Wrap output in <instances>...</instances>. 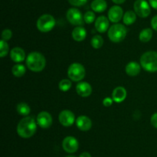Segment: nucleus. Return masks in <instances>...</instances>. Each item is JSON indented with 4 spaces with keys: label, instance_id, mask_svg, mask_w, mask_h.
<instances>
[{
    "label": "nucleus",
    "instance_id": "1",
    "mask_svg": "<svg viewBox=\"0 0 157 157\" xmlns=\"http://www.w3.org/2000/svg\"><path fill=\"white\" fill-rule=\"evenodd\" d=\"M37 130V124L35 119L32 116H26L20 120L17 126V133L21 138L28 139L32 137Z\"/></svg>",
    "mask_w": 157,
    "mask_h": 157
},
{
    "label": "nucleus",
    "instance_id": "2",
    "mask_svg": "<svg viewBox=\"0 0 157 157\" xmlns=\"http://www.w3.org/2000/svg\"><path fill=\"white\" fill-rule=\"evenodd\" d=\"M26 65H27L28 68L32 72H41L45 67V58L40 52H31L26 58Z\"/></svg>",
    "mask_w": 157,
    "mask_h": 157
},
{
    "label": "nucleus",
    "instance_id": "3",
    "mask_svg": "<svg viewBox=\"0 0 157 157\" xmlns=\"http://www.w3.org/2000/svg\"><path fill=\"white\" fill-rule=\"evenodd\" d=\"M140 64L147 72H157V52L148 51L143 54L140 57Z\"/></svg>",
    "mask_w": 157,
    "mask_h": 157
},
{
    "label": "nucleus",
    "instance_id": "4",
    "mask_svg": "<svg viewBox=\"0 0 157 157\" xmlns=\"http://www.w3.org/2000/svg\"><path fill=\"white\" fill-rule=\"evenodd\" d=\"M127 31L122 24H114L108 29V38L113 42H121L125 38Z\"/></svg>",
    "mask_w": 157,
    "mask_h": 157
},
{
    "label": "nucleus",
    "instance_id": "5",
    "mask_svg": "<svg viewBox=\"0 0 157 157\" xmlns=\"http://www.w3.org/2000/svg\"><path fill=\"white\" fill-rule=\"evenodd\" d=\"M55 24H56V21L52 15L44 14L38 18L36 26L40 32H50L55 27Z\"/></svg>",
    "mask_w": 157,
    "mask_h": 157
},
{
    "label": "nucleus",
    "instance_id": "6",
    "mask_svg": "<svg viewBox=\"0 0 157 157\" xmlns=\"http://www.w3.org/2000/svg\"><path fill=\"white\" fill-rule=\"evenodd\" d=\"M85 69L80 63H72L67 69V75L69 78L75 82H79L85 76Z\"/></svg>",
    "mask_w": 157,
    "mask_h": 157
},
{
    "label": "nucleus",
    "instance_id": "7",
    "mask_svg": "<svg viewBox=\"0 0 157 157\" xmlns=\"http://www.w3.org/2000/svg\"><path fill=\"white\" fill-rule=\"evenodd\" d=\"M135 13L141 18H147L151 12L150 6L146 0H136L133 4Z\"/></svg>",
    "mask_w": 157,
    "mask_h": 157
},
{
    "label": "nucleus",
    "instance_id": "8",
    "mask_svg": "<svg viewBox=\"0 0 157 157\" xmlns=\"http://www.w3.org/2000/svg\"><path fill=\"white\" fill-rule=\"evenodd\" d=\"M66 17L69 22L74 26H81L84 24V16L80 12V10H78L76 8L69 9L66 14Z\"/></svg>",
    "mask_w": 157,
    "mask_h": 157
},
{
    "label": "nucleus",
    "instance_id": "9",
    "mask_svg": "<svg viewBox=\"0 0 157 157\" xmlns=\"http://www.w3.org/2000/svg\"><path fill=\"white\" fill-rule=\"evenodd\" d=\"M62 147L65 152L68 153H74L78 151L79 143L77 139L74 136H67L63 140Z\"/></svg>",
    "mask_w": 157,
    "mask_h": 157
},
{
    "label": "nucleus",
    "instance_id": "10",
    "mask_svg": "<svg viewBox=\"0 0 157 157\" xmlns=\"http://www.w3.org/2000/svg\"><path fill=\"white\" fill-rule=\"evenodd\" d=\"M58 119H59L60 123L62 126H71L74 124L75 121V114L70 110H63L60 112L59 116H58Z\"/></svg>",
    "mask_w": 157,
    "mask_h": 157
},
{
    "label": "nucleus",
    "instance_id": "11",
    "mask_svg": "<svg viewBox=\"0 0 157 157\" xmlns=\"http://www.w3.org/2000/svg\"><path fill=\"white\" fill-rule=\"evenodd\" d=\"M37 123L42 129H48L52 124V117L48 112H41L37 116Z\"/></svg>",
    "mask_w": 157,
    "mask_h": 157
},
{
    "label": "nucleus",
    "instance_id": "12",
    "mask_svg": "<svg viewBox=\"0 0 157 157\" xmlns=\"http://www.w3.org/2000/svg\"><path fill=\"white\" fill-rule=\"evenodd\" d=\"M124 17V10L119 6H112L108 12V18L111 22L117 23Z\"/></svg>",
    "mask_w": 157,
    "mask_h": 157
},
{
    "label": "nucleus",
    "instance_id": "13",
    "mask_svg": "<svg viewBox=\"0 0 157 157\" xmlns=\"http://www.w3.org/2000/svg\"><path fill=\"white\" fill-rule=\"evenodd\" d=\"M76 91L81 97H88L92 93V87L88 83L81 82L76 86Z\"/></svg>",
    "mask_w": 157,
    "mask_h": 157
},
{
    "label": "nucleus",
    "instance_id": "14",
    "mask_svg": "<svg viewBox=\"0 0 157 157\" xmlns=\"http://www.w3.org/2000/svg\"><path fill=\"white\" fill-rule=\"evenodd\" d=\"M76 125L81 131H88L92 126V122L90 118L86 115H81L76 120Z\"/></svg>",
    "mask_w": 157,
    "mask_h": 157
},
{
    "label": "nucleus",
    "instance_id": "15",
    "mask_svg": "<svg viewBox=\"0 0 157 157\" xmlns=\"http://www.w3.org/2000/svg\"><path fill=\"white\" fill-rule=\"evenodd\" d=\"M109 18L104 15L99 16L95 21V29L101 33L105 32L107 29H109Z\"/></svg>",
    "mask_w": 157,
    "mask_h": 157
},
{
    "label": "nucleus",
    "instance_id": "16",
    "mask_svg": "<svg viewBox=\"0 0 157 157\" xmlns=\"http://www.w3.org/2000/svg\"><path fill=\"white\" fill-rule=\"evenodd\" d=\"M127 97V91L122 86H118L115 88L112 93V99L116 103H120L124 101V99Z\"/></svg>",
    "mask_w": 157,
    "mask_h": 157
},
{
    "label": "nucleus",
    "instance_id": "17",
    "mask_svg": "<svg viewBox=\"0 0 157 157\" xmlns=\"http://www.w3.org/2000/svg\"><path fill=\"white\" fill-rule=\"evenodd\" d=\"M10 57L15 62H21L25 58V52L21 48L15 47L11 50Z\"/></svg>",
    "mask_w": 157,
    "mask_h": 157
},
{
    "label": "nucleus",
    "instance_id": "18",
    "mask_svg": "<svg viewBox=\"0 0 157 157\" xmlns=\"http://www.w3.org/2000/svg\"><path fill=\"white\" fill-rule=\"evenodd\" d=\"M140 65L136 62H130L126 66V72L130 76H136L140 72Z\"/></svg>",
    "mask_w": 157,
    "mask_h": 157
},
{
    "label": "nucleus",
    "instance_id": "19",
    "mask_svg": "<svg viewBox=\"0 0 157 157\" xmlns=\"http://www.w3.org/2000/svg\"><path fill=\"white\" fill-rule=\"evenodd\" d=\"M71 35L74 40H75L76 42H81L84 40V38H86L87 32H86L85 29L84 27L78 26V27L74 29V30L72 31Z\"/></svg>",
    "mask_w": 157,
    "mask_h": 157
},
{
    "label": "nucleus",
    "instance_id": "20",
    "mask_svg": "<svg viewBox=\"0 0 157 157\" xmlns=\"http://www.w3.org/2000/svg\"><path fill=\"white\" fill-rule=\"evenodd\" d=\"M107 4L105 0H94L91 3L93 11L96 12H103L107 9Z\"/></svg>",
    "mask_w": 157,
    "mask_h": 157
},
{
    "label": "nucleus",
    "instance_id": "21",
    "mask_svg": "<svg viewBox=\"0 0 157 157\" xmlns=\"http://www.w3.org/2000/svg\"><path fill=\"white\" fill-rule=\"evenodd\" d=\"M136 19V14L133 11H127L123 17V21L125 25L130 26L133 24Z\"/></svg>",
    "mask_w": 157,
    "mask_h": 157
},
{
    "label": "nucleus",
    "instance_id": "22",
    "mask_svg": "<svg viewBox=\"0 0 157 157\" xmlns=\"http://www.w3.org/2000/svg\"><path fill=\"white\" fill-rule=\"evenodd\" d=\"M153 37V30L151 29H144L140 32L139 35V38L143 42H147L150 41V39Z\"/></svg>",
    "mask_w": 157,
    "mask_h": 157
},
{
    "label": "nucleus",
    "instance_id": "23",
    "mask_svg": "<svg viewBox=\"0 0 157 157\" xmlns=\"http://www.w3.org/2000/svg\"><path fill=\"white\" fill-rule=\"evenodd\" d=\"M17 112L21 115H28L31 112V109L27 103H20L16 106Z\"/></svg>",
    "mask_w": 157,
    "mask_h": 157
},
{
    "label": "nucleus",
    "instance_id": "24",
    "mask_svg": "<svg viewBox=\"0 0 157 157\" xmlns=\"http://www.w3.org/2000/svg\"><path fill=\"white\" fill-rule=\"evenodd\" d=\"M12 72L15 76L21 77L25 73V67L23 65L16 64L12 67Z\"/></svg>",
    "mask_w": 157,
    "mask_h": 157
},
{
    "label": "nucleus",
    "instance_id": "25",
    "mask_svg": "<svg viewBox=\"0 0 157 157\" xmlns=\"http://www.w3.org/2000/svg\"><path fill=\"white\" fill-rule=\"evenodd\" d=\"M103 45H104V39L101 35H94L91 38V46L94 49H100V48L102 47Z\"/></svg>",
    "mask_w": 157,
    "mask_h": 157
},
{
    "label": "nucleus",
    "instance_id": "26",
    "mask_svg": "<svg viewBox=\"0 0 157 157\" xmlns=\"http://www.w3.org/2000/svg\"><path fill=\"white\" fill-rule=\"evenodd\" d=\"M71 82L69 79H67V78H64V79H62L61 81H60L59 84H58V87H59V89L62 92H67L71 87Z\"/></svg>",
    "mask_w": 157,
    "mask_h": 157
},
{
    "label": "nucleus",
    "instance_id": "27",
    "mask_svg": "<svg viewBox=\"0 0 157 157\" xmlns=\"http://www.w3.org/2000/svg\"><path fill=\"white\" fill-rule=\"evenodd\" d=\"M9 52V45L6 41L2 39L0 41V56L2 58L6 56Z\"/></svg>",
    "mask_w": 157,
    "mask_h": 157
},
{
    "label": "nucleus",
    "instance_id": "28",
    "mask_svg": "<svg viewBox=\"0 0 157 157\" xmlns=\"http://www.w3.org/2000/svg\"><path fill=\"white\" fill-rule=\"evenodd\" d=\"M84 20L87 24H90L95 20V14L92 11H88L84 15Z\"/></svg>",
    "mask_w": 157,
    "mask_h": 157
},
{
    "label": "nucleus",
    "instance_id": "29",
    "mask_svg": "<svg viewBox=\"0 0 157 157\" xmlns=\"http://www.w3.org/2000/svg\"><path fill=\"white\" fill-rule=\"evenodd\" d=\"M12 36V32L10 29H4L2 31V39L5 40V41H7L9 40Z\"/></svg>",
    "mask_w": 157,
    "mask_h": 157
},
{
    "label": "nucleus",
    "instance_id": "30",
    "mask_svg": "<svg viewBox=\"0 0 157 157\" xmlns=\"http://www.w3.org/2000/svg\"><path fill=\"white\" fill-rule=\"evenodd\" d=\"M68 2L72 6L79 7V6H82L85 5L87 3V0H68Z\"/></svg>",
    "mask_w": 157,
    "mask_h": 157
},
{
    "label": "nucleus",
    "instance_id": "31",
    "mask_svg": "<svg viewBox=\"0 0 157 157\" xmlns=\"http://www.w3.org/2000/svg\"><path fill=\"white\" fill-rule=\"evenodd\" d=\"M113 99H110V97H107V98H105L103 100V104L106 107H109V106H110L113 104Z\"/></svg>",
    "mask_w": 157,
    "mask_h": 157
},
{
    "label": "nucleus",
    "instance_id": "32",
    "mask_svg": "<svg viewBox=\"0 0 157 157\" xmlns=\"http://www.w3.org/2000/svg\"><path fill=\"white\" fill-rule=\"evenodd\" d=\"M150 122H151L152 126L157 129V112L152 115L151 119H150Z\"/></svg>",
    "mask_w": 157,
    "mask_h": 157
},
{
    "label": "nucleus",
    "instance_id": "33",
    "mask_svg": "<svg viewBox=\"0 0 157 157\" xmlns=\"http://www.w3.org/2000/svg\"><path fill=\"white\" fill-rule=\"evenodd\" d=\"M151 26L155 31L157 32V15H155L151 19Z\"/></svg>",
    "mask_w": 157,
    "mask_h": 157
},
{
    "label": "nucleus",
    "instance_id": "34",
    "mask_svg": "<svg viewBox=\"0 0 157 157\" xmlns=\"http://www.w3.org/2000/svg\"><path fill=\"white\" fill-rule=\"evenodd\" d=\"M149 2L152 8L157 9V0H149Z\"/></svg>",
    "mask_w": 157,
    "mask_h": 157
},
{
    "label": "nucleus",
    "instance_id": "35",
    "mask_svg": "<svg viewBox=\"0 0 157 157\" xmlns=\"http://www.w3.org/2000/svg\"><path fill=\"white\" fill-rule=\"evenodd\" d=\"M79 157H92L91 155H90L89 152H82V153L81 154V155H79Z\"/></svg>",
    "mask_w": 157,
    "mask_h": 157
},
{
    "label": "nucleus",
    "instance_id": "36",
    "mask_svg": "<svg viewBox=\"0 0 157 157\" xmlns=\"http://www.w3.org/2000/svg\"><path fill=\"white\" fill-rule=\"evenodd\" d=\"M112 1H113L115 4L120 5V4H122V3H124L126 0H112Z\"/></svg>",
    "mask_w": 157,
    "mask_h": 157
},
{
    "label": "nucleus",
    "instance_id": "37",
    "mask_svg": "<svg viewBox=\"0 0 157 157\" xmlns=\"http://www.w3.org/2000/svg\"><path fill=\"white\" fill-rule=\"evenodd\" d=\"M66 157H76V156H75V155H67V156Z\"/></svg>",
    "mask_w": 157,
    "mask_h": 157
}]
</instances>
